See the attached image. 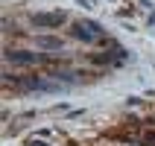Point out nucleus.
Masks as SVG:
<instances>
[{
	"instance_id": "obj_1",
	"label": "nucleus",
	"mask_w": 155,
	"mask_h": 146,
	"mask_svg": "<svg viewBox=\"0 0 155 146\" xmlns=\"http://www.w3.org/2000/svg\"><path fill=\"white\" fill-rule=\"evenodd\" d=\"M41 59H44L41 53H29V50H6V61H12V64H21V67L38 64Z\"/></svg>"
},
{
	"instance_id": "obj_2",
	"label": "nucleus",
	"mask_w": 155,
	"mask_h": 146,
	"mask_svg": "<svg viewBox=\"0 0 155 146\" xmlns=\"http://www.w3.org/2000/svg\"><path fill=\"white\" fill-rule=\"evenodd\" d=\"M64 21H68L64 12H35L32 15V24L35 26H47V29H50V26H61Z\"/></svg>"
},
{
	"instance_id": "obj_3",
	"label": "nucleus",
	"mask_w": 155,
	"mask_h": 146,
	"mask_svg": "<svg viewBox=\"0 0 155 146\" xmlns=\"http://www.w3.org/2000/svg\"><path fill=\"white\" fill-rule=\"evenodd\" d=\"M21 88H26V91H44V94H59V91H61L59 85L44 82V79H24V82H21Z\"/></svg>"
},
{
	"instance_id": "obj_4",
	"label": "nucleus",
	"mask_w": 155,
	"mask_h": 146,
	"mask_svg": "<svg viewBox=\"0 0 155 146\" xmlns=\"http://www.w3.org/2000/svg\"><path fill=\"white\" fill-rule=\"evenodd\" d=\"M70 35H73V38H79V41H85V44H94V41H97V35L91 32V29H85L82 24L73 26V29H70Z\"/></svg>"
},
{
	"instance_id": "obj_5",
	"label": "nucleus",
	"mask_w": 155,
	"mask_h": 146,
	"mask_svg": "<svg viewBox=\"0 0 155 146\" xmlns=\"http://www.w3.org/2000/svg\"><path fill=\"white\" fill-rule=\"evenodd\" d=\"M35 41H38V47H44V50H61V38H53V35H38Z\"/></svg>"
},
{
	"instance_id": "obj_6",
	"label": "nucleus",
	"mask_w": 155,
	"mask_h": 146,
	"mask_svg": "<svg viewBox=\"0 0 155 146\" xmlns=\"http://www.w3.org/2000/svg\"><path fill=\"white\" fill-rule=\"evenodd\" d=\"M82 26H85V29H91V32H94V35H103V32H105L100 21H82Z\"/></svg>"
},
{
	"instance_id": "obj_7",
	"label": "nucleus",
	"mask_w": 155,
	"mask_h": 146,
	"mask_svg": "<svg viewBox=\"0 0 155 146\" xmlns=\"http://www.w3.org/2000/svg\"><path fill=\"white\" fill-rule=\"evenodd\" d=\"M26 146H47V143H44V140H38V138H32V140H29Z\"/></svg>"
}]
</instances>
